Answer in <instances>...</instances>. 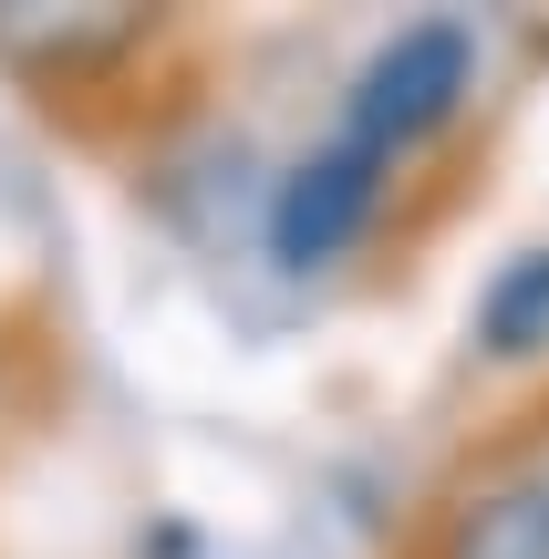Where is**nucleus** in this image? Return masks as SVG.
Wrapping results in <instances>:
<instances>
[{"label": "nucleus", "mask_w": 549, "mask_h": 559, "mask_svg": "<svg viewBox=\"0 0 549 559\" xmlns=\"http://www.w3.org/2000/svg\"><path fill=\"white\" fill-rule=\"evenodd\" d=\"M518 436H529V456H539V466H549V394H539V404H529V415H518Z\"/></svg>", "instance_id": "nucleus-6"}, {"label": "nucleus", "mask_w": 549, "mask_h": 559, "mask_svg": "<svg viewBox=\"0 0 549 559\" xmlns=\"http://www.w3.org/2000/svg\"><path fill=\"white\" fill-rule=\"evenodd\" d=\"M467 362L498 383H549V239H518L467 290Z\"/></svg>", "instance_id": "nucleus-5"}, {"label": "nucleus", "mask_w": 549, "mask_h": 559, "mask_svg": "<svg viewBox=\"0 0 549 559\" xmlns=\"http://www.w3.org/2000/svg\"><path fill=\"white\" fill-rule=\"evenodd\" d=\"M488 62H498V21H477V11L384 21V32L353 52L343 94H332V124L415 177V166L446 156V145L467 135V115L488 104Z\"/></svg>", "instance_id": "nucleus-1"}, {"label": "nucleus", "mask_w": 549, "mask_h": 559, "mask_svg": "<svg viewBox=\"0 0 549 559\" xmlns=\"http://www.w3.org/2000/svg\"><path fill=\"white\" fill-rule=\"evenodd\" d=\"M166 41H177V11L156 0H0V73L52 104L156 73Z\"/></svg>", "instance_id": "nucleus-3"}, {"label": "nucleus", "mask_w": 549, "mask_h": 559, "mask_svg": "<svg viewBox=\"0 0 549 559\" xmlns=\"http://www.w3.org/2000/svg\"><path fill=\"white\" fill-rule=\"evenodd\" d=\"M394 198H405V166H384L373 145H353L343 124L301 135L281 166H270V207H260V260L281 280H343L384 239Z\"/></svg>", "instance_id": "nucleus-2"}, {"label": "nucleus", "mask_w": 549, "mask_h": 559, "mask_svg": "<svg viewBox=\"0 0 549 559\" xmlns=\"http://www.w3.org/2000/svg\"><path fill=\"white\" fill-rule=\"evenodd\" d=\"M394 559H549V466L529 436H488L415 498V528Z\"/></svg>", "instance_id": "nucleus-4"}]
</instances>
